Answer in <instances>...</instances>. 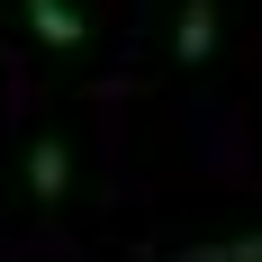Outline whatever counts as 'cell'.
<instances>
[{"instance_id":"obj_1","label":"cell","mask_w":262,"mask_h":262,"mask_svg":"<svg viewBox=\"0 0 262 262\" xmlns=\"http://www.w3.org/2000/svg\"><path fill=\"white\" fill-rule=\"evenodd\" d=\"M18 9H27V36H36L46 54H81V46H91L81 0H18Z\"/></svg>"},{"instance_id":"obj_2","label":"cell","mask_w":262,"mask_h":262,"mask_svg":"<svg viewBox=\"0 0 262 262\" xmlns=\"http://www.w3.org/2000/svg\"><path fill=\"white\" fill-rule=\"evenodd\" d=\"M217 54V0H181L172 18V63H208Z\"/></svg>"},{"instance_id":"obj_3","label":"cell","mask_w":262,"mask_h":262,"mask_svg":"<svg viewBox=\"0 0 262 262\" xmlns=\"http://www.w3.org/2000/svg\"><path fill=\"white\" fill-rule=\"evenodd\" d=\"M27 190H36V199H63V190H73V154H63V136H36V145H27Z\"/></svg>"},{"instance_id":"obj_4","label":"cell","mask_w":262,"mask_h":262,"mask_svg":"<svg viewBox=\"0 0 262 262\" xmlns=\"http://www.w3.org/2000/svg\"><path fill=\"white\" fill-rule=\"evenodd\" d=\"M172 262H262V235H208V244H181Z\"/></svg>"}]
</instances>
